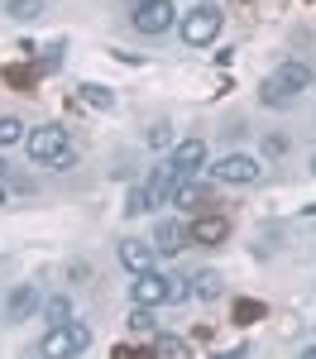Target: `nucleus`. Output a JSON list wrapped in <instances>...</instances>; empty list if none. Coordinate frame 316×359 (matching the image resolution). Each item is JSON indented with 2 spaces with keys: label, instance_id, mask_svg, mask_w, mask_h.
<instances>
[{
  "label": "nucleus",
  "instance_id": "27",
  "mask_svg": "<svg viewBox=\"0 0 316 359\" xmlns=\"http://www.w3.org/2000/svg\"><path fill=\"white\" fill-rule=\"evenodd\" d=\"M297 359H316V345H307V350H302V355H297Z\"/></svg>",
  "mask_w": 316,
  "mask_h": 359
},
{
  "label": "nucleus",
  "instance_id": "25",
  "mask_svg": "<svg viewBox=\"0 0 316 359\" xmlns=\"http://www.w3.org/2000/svg\"><path fill=\"white\" fill-rule=\"evenodd\" d=\"M216 359H249V345H235V350H221Z\"/></svg>",
  "mask_w": 316,
  "mask_h": 359
},
{
  "label": "nucleus",
  "instance_id": "7",
  "mask_svg": "<svg viewBox=\"0 0 316 359\" xmlns=\"http://www.w3.org/2000/svg\"><path fill=\"white\" fill-rule=\"evenodd\" d=\"M25 149H29L34 163H57L72 144H67V130H62V125H39V130H29Z\"/></svg>",
  "mask_w": 316,
  "mask_h": 359
},
{
  "label": "nucleus",
  "instance_id": "29",
  "mask_svg": "<svg viewBox=\"0 0 316 359\" xmlns=\"http://www.w3.org/2000/svg\"><path fill=\"white\" fill-rule=\"evenodd\" d=\"M307 216H316V206H307Z\"/></svg>",
  "mask_w": 316,
  "mask_h": 359
},
{
  "label": "nucleus",
  "instance_id": "2",
  "mask_svg": "<svg viewBox=\"0 0 316 359\" xmlns=\"http://www.w3.org/2000/svg\"><path fill=\"white\" fill-rule=\"evenodd\" d=\"M221 25H226V15H221V5H192L182 20H177V34H182V43L187 48H206V43H216L221 39Z\"/></svg>",
  "mask_w": 316,
  "mask_h": 359
},
{
  "label": "nucleus",
  "instance_id": "22",
  "mask_svg": "<svg viewBox=\"0 0 316 359\" xmlns=\"http://www.w3.org/2000/svg\"><path fill=\"white\" fill-rule=\"evenodd\" d=\"M149 144H153V149H177V144H172V125H168V120H158V125L149 130Z\"/></svg>",
  "mask_w": 316,
  "mask_h": 359
},
{
  "label": "nucleus",
  "instance_id": "9",
  "mask_svg": "<svg viewBox=\"0 0 316 359\" xmlns=\"http://www.w3.org/2000/svg\"><path fill=\"white\" fill-rule=\"evenodd\" d=\"M34 311H43V292H39L34 283H20V287L5 297V316H10V321H29Z\"/></svg>",
  "mask_w": 316,
  "mask_h": 359
},
{
  "label": "nucleus",
  "instance_id": "23",
  "mask_svg": "<svg viewBox=\"0 0 316 359\" xmlns=\"http://www.w3.org/2000/svg\"><path fill=\"white\" fill-rule=\"evenodd\" d=\"M263 316V302H240L235 306V326H249V321H259Z\"/></svg>",
  "mask_w": 316,
  "mask_h": 359
},
{
  "label": "nucleus",
  "instance_id": "31",
  "mask_svg": "<svg viewBox=\"0 0 316 359\" xmlns=\"http://www.w3.org/2000/svg\"><path fill=\"white\" fill-rule=\"evenodd\" d=\"M0 196H5V192H0Z\"/></svg>",
  "mask_w": 316,
  "mask_h": 359
},
{
  "label": "nucleus",
  "instance_id": "11",
  "mask_svg": "<svg viewBox=\"0 0 316 359\" xmlns=\"http://www.w3.org/2000/svg\"><path fill=\"white\" fill-rule=\"evenodd\" d=\"M153 259H158V249H153V245H144V240H120V264H125L135 278L149 273V269H153Z\"/></svg>",
  "mask_w": 316,
  "mask_h": 359
},
{
  "label": "nucleus",
  "instance_id": "24",
  "mask_svg": "<svg viewBox=\"0 0 316 359\" xmlns=\"http://www.w3.org/2000/svg\"><path fill=\"white\" fill-rule=\"evenodd\" d=\"M67 53V48H62V43H48V48H43V67H57V57Z\"/></svg>",
  "mask_w": 316,
  "mask_h": 359
},
{
  "label": "nucleus",
  "instance_id": "19",
  "mask_svg": "<svg viewBox=\"0 0 316 359\" xmlns=\"http://www.w3.org/2000/svg\"><path fill=\"white\" fill-rule=\"evenodd\" d=\"M158 201H153V192H149V182H139V187H130V196H125V216L135 221V216H144V211H153Z\"/></svg>",
  "mask_w": 316,
  "mask_h": 359
},
{
  "label": "nucleus",
  "instance_id": "15",
  "mask_svg": "<svg viewBox=\"0 0 316 359\" xmlns=\"http://www.w3.org/2000/svg\"><path fill=\"white\" fill-rule=\"evenodd\" d=\"M43 321H48V331H53V326H67V321H72V297H67V292L43 297Z\"/></svg>",
  "mask_w": 316,
  "mask_h": 359
},
{
  "label": "nucleus",
  "instance_id": "26",
  "mask_svg": "<svg viewBox=\"0 0 316 359\" xmlns=\"http://www.w3.org/2000/svg\"><path fill=\"white\" fill-rule=\"evenodd\" d=\"M115 359H149L144 350H115Z\"/></svg>",
  "mask_w": 316,
  "mask_h": 359
},
{
  "label": "nucleus",
  "instance_id": "13",
  "mask_svg": "<svg viewBox=\"0 0 316 359\" xmlns=\"http://www.w3.org/2000/svg\"><path fill=\"white\" fill-rule=\"evenodd\" d=\"M206 201H211V187H201V182H182L168 196V206H182V211H201Z\"/></svg>",
  "mask_w": 316,
  "mask_h": 359
},
{
  "label": "nucleus",
  "instance_id": "4",
  "mask_svg": "<svg viewBox=\"0 0 316 359\" xmlns=\"http://www.w3.org/2000/svg\"><path fill=\"white\" fill-rule=\"evenodd\" d=\"M211 172V182H230V187H249L263 177V163H259L254 154H221L216 163H206Z\"/></svg>",
  "mask_w": 316,
  "mask_h": 359
},
{
  "label": "nucleus",
  "instance_id": "16",
  "mask_svg": "<svg viewBox=\"0 0 316 359\" xmlns=\"http://www.w3.org/2000/svg\"><path fill=\"white\" fill-rule=\"evenodd\" d=\"M153 355H158V359H197V355H192V345H187L182 335H158V340H153Z\"/></svg>",
  "mask_w": 316,
  "mask_h": 359
},
{
  "label": "nucleus",
  "instance_id": "3",
  "mask_svg": "<svg viewBox=\"0 0 316 359\" xmlns=\"http://www.w3.org/2000/svg\"><path fill=\"white\" fill-rule=\"evenodd\" d=\"M86 350H91V326H82V321L53 326V331L39 340V355L43 359H82Z\"/></svg>",
  "mask_w": 316,
  "mask_h": 359
},
{
  "label": "nucleus",
  "instance_id": "8",
  "mask_svg": "<svg viewBox=\"0 0 316 359\" xmlns=\"http://www.w3.org/2000/svg\"><path fill=\"white\" fill-rule=\"evenodd\" d=\"M172 283H177L172 273L149 269V273H139L135 283H130V302L135 306H163V302H172Z\"/></svg>",
  "mask_w": 316,
  "mask_h": 359
},
{
  "label": "nucleus",
  "instance_id": "28",
  "mask_svg": "<svg viewBox=\"0 0 316 359\" xmlns=\"http://www.w3.org/2000/svg\"><path fill=\"white\" fill-rule=\"evenodd\" d=\"M5 172H10V163H5V158H0V177H5Z\"/></svg>",
  "mask_w": 316,
  "mask_h": 359
},
{
  "label": "nucleus",
  "instance_id": "6",
  "mask_svg": "<svg viewBox=\"0 0 316 359\" xmlns=\"http://www.w3.org/2000/svg\"><path fill=\"white\" fill-rule=\"evenodd\" d=\"M182 15H177V5L172 0H135V15H130V25L139 29V34H168Z\"/></svg>",
  "mask_w": 316,
  "mask_h": 359
},
{
  "label": "nucleus",
  "instance_id": "18",
  "mask_svg": "<svg viewBox=\"0 0 316 359\" xmlns=\"http://www.w3.org/2000/svg\"><path fill=\"white\" fill-rule=\"evenodd\" d=\"M77 91H82V101L91 106V111H111V106H115V91H111V86H101V82H82Z\"/></svg>",
  "mask_w": 316,
  "mask_h": 359
},
{
  "label": "nucleus",
  "instance_id": "17",
  "mask_svg": "<svg viewBox=\"0 0 316 359\" xmlns=\"http://www.w3.org/2000/svg\"><path fill=\"white\" fill-rule=\"evenodd\" d=\"M192 297H201V302H216V297H221V273H216V269H201V273L192 278Z\"/></svg>",
  "mask_w": 316,
  "mask_h": 359
},
{
  "label": "nucleus",
  "instance_id": "14",
  "mask_svg": "<svg viewBox=\"0 0 316 359\" xmlns=\"http://www.w3.org/2000/svg\"><path fill=\"white\" fill-rule=\"evenodd\" d=\"M43 10H48V0H5V15H10L15 25H34V20H43Z\"/></svg>",
  "mask_w": 316,
  "mask_h": 359
},
{
  "label": "nucleus",
  "instance_id": "30",
  "mask_svg": "<svg viewBox=\"0 0 316 359\" xmlns=\"http://www.w3.org/2000/svg\"><path fill=\"white\" fill-rule=\"evenodd\" d=\"M312 177H316V158H312Z\"/></svg>",
  "mask_w": 316,
  "mask_h": 359
},
{
  "label": "nucleus",
  "instance_id": "12",
  "mask_svg": "<svg viewBox=\"0 0 316 359\" xmlns=\"http://www.w3.org/2000/svg\"><path fill=\"white\" fill-rule=\"evenodd\" d=\"M226 235H230L226 216H197L192 221V245H221Z\"/></svg>",
  "mask_w": 316,
  "mask_h": 359
},
{
  "label": "nucleus",
  "instance_id": "20",
  "mask_svg": "<svg viewBox=\"0 0 316 359\" xmlns=\"http://www.w3.org/2000/svg\"><path fill=\"white\" fill-rule=\"evenodd\" d=\"M20 139H25V120H15V115H0V149L20 144Z\"/></svg>",
  "mask_w": 316,
  "mask_h": 359
},
{
  "label": "nucleus",
  "instance_id": "1",
  "mask_svg": "<svg viewBox=\"0 0 316 359\" xmlns=\"http://www.w3.org/2000/svg\"><path fill=\"white\" fill-rule=\"evenodd\" d=\"M307 86H312V67L287 57V62H278V67L259 82V106H268V111H287Z\"/></svg>",
  "mask_w": 316,
  "mask_h": 359
},
{
  "label": "nucleus",
  "instance_id": "21",
  "mask_svg": "<svg viewBox=\"0 0 316 359\" xmlns=\"http://www.w3.org/2000/svg\"><path fill=\"white\" fill-rule=\"evenodd\" d=\"M153 326H158V321H153V306H135V311H130V331L135 335H153Z\"/></svg>",
  "mask_w": 316,
  "mask_h": 359
},
{
  "label": "nucleus",
  "instance_id": "5",
  "mask_svg": "<svg viewBox=\"0 0 316 359\" xmlns=\"http://www.w3.org/2000/svg\"><path fill=\"white\" fill-rule=\"evenodd\" d=\"M168 172H172V187L197 182V172H206V139H182L168 154Z\"/></svg>",
  "mask_w": 316,
  "mask_h": 359
},
{
  "label": "nucleus",
  "instance_id": "10",
  "mask_svg": "<svg viewBox=\"0 0 316 359\" xmlns=\"http://www.w3.org/2000/svg\"><path fill=\"white\" fill-rule=\"evenodd\" d=\"M192 245V225L182 221H158V230H153V249L158 254H177V249Z\"/></svg>",
  "mask_w": 316,
  "mask_h": 359
}]
</instances>
